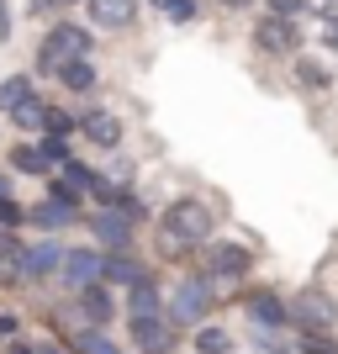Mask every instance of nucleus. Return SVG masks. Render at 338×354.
I'll return each instance as SVG.
<instances>
[{
  "label": "nucleus",
  "instance_id": "obj_1",
  "mask_svg": "<svg viewBox=\"0 0 338 354\" xmlns=\"http://www.w3.org/2000/svg\"><path fill=\"white\" fill-rule=\"evenodd\" d=\"M74 59H90V32L74 27V21H59V27L43 37V48H37V64H43L48 74H59L64 64H74Z\"/></svg>",
  "mask_w": 338,
  "mask_h": 354
},
{
  "label": "nucleus",
  "instance_id": "obj_2",
  "mask_svg": "<svg viewBox=\"0 0 338 354\" xmlns=\"http://www.w3.org/2000/svg\"><path fill=\"white\" fill-rule=\"evenodd\" d=\"M206 238H212V212L201 207V201H191V196H185V201H175V207L164 212V243H206Z\"/></svg>",
  "mask_w": 338,
  "mask_h": 354
},
{
  "label": "nucleus",
  "instance_id": "obj_3",
  "mask_svg": "<svg viewBox=\"0 0 338 354\" xmlns=\"http://www.w3.org/2000/svg\"><path fill=\"white\" fill-rule=\"evenodd\" d=\"M206 307H212V286H206V281H180L164 317H169V323H201Z\"/></svg>",
  "mask_w": 338,
  "mask_h": 354
},
{
  "label": "nucleus",
  "instance_id": "obj_4",
  "mask_svg": "<svg viewBox=\"0 0 338 354\" xmlns=\"http://www.w3.org/2000/svg\"><path fill=\"white\" fill-rule=\"evenodd\" d=\"M291 317L307 328V333H328V328L338 323V307H333V296H323V291H301L291 301Z\"/></svg>",
  "mask_w": 338,
  "mask_h": 354
},
{
  "label": "nucleus",
  "instance_id": "obj_5",
  "mask_svg": "<svg viewBox=\"0 0 338 354\" xmlns=\"http://www.w3.org/2000/svg\"><path fill=\"white\" fill-rule=\"evenodd\" d=\"M95 169H85V164L79 159H64L59 164V180H53V196H64V201H74V207H79V196L85 191H95Z\"/></svg>",
  "mask_w": 338,
  "mask_h": 354
},
{
  "label": "nucleus",
  "instance_id": "obj_6",
  "mask_svg": "<svg viewBox=\"0 0 338 354\" xmlns=\"http://www.w3.org/2000/svg\"><path fill=\"white\" fill-rule=\"evenodd\" d=\"M59 270H64V281H69L74 291H85V286L101 281V254H90V249H69V254L59 259Z\"/></svg>",
  "mask_w": 338,
  "mask_h": 354
},
{
  "label": "nucleus",
  "instance_id": "obj_7",
  "mask_svg": "<svg viewBox=\"0 0 338 354\" xmlns=\"http://www.w3.org/2000/svg\"><path fill=\"white\" fill-rule=\"evenodd\" d=\"M95 233H101V243H106V249H127V243H133V212L106 207L101 217H95Z\"/></svg>",
  "mask_w": 338,
  "mask_h": 354
},
{
  "label": "nucleus",
  "instance_id": "obj_8",
  "mask_svg": "<svg viewBox=\"0 0 338 354\" xmlns=\"http://www.w3.org/2000/svg\"><path fill=\"white\" fill-rule=\"evenodd\" d=\"M79 133H85L95 148H117V143H122V122L111 117V111H101V106H95V111H85V117H79Z\"/></svg>",
  "mask_w": 338,
  "mask_h": 354
},
{
  "label": "nucleus",
  "instance_id": "obj_9",
  "mask_svg": "<svg viewBox=\"0 0 338 354\" xmlns=\"http://www.w3.org/2000/svg\"><path fill=\"white\" fill-rule=\"evenodd\" d=\"M133 339L143 344L148 354H164V349H169V317H164V312H153V317H133Z\"/></svg>",
  "mask_w": 338,
  "mask_h": 354
},
{
  "label": "nucleus",
  "instance_id": "obj_10",
  "mask_svg": "<svg viewBox=\"0 0 338 354\" xmlns=\"http://www.w3.org/2000/svg\"><path fill=\"white\" fill-rule=\"evenodd\" d=\"M254 37H259V48H270V53H291V48H296V27L285 21V16L259 21V27H254Z\"/></svg>",
  "mask_w": 338,
  "mask_h": 354
},
{
  "label": "nucleus",
  "instance_id": "obj_11",
  "mask_svg": "<svg viewBox=\"0 0 338 354\" xmlns=\"http://www.w3.org/2000/svg\"><path fill=\"white\" fill-rule=\"evenodd\" d=\"M249 317H254L259 328H280L285 317H291V307H285L275 291H254V296H249Z\"/></svg>",
  "mask_w": 338,
  "mask_h": 354
},
{
  "label": "nucleus",
  "instance_id": "obj_12",
  "mask_svg": "<svg viewBox=\"0 0 338 354\" xmlns=\"http://www.w3.org/2000/svg\"><path fill=\"white\" fill-rule=\"evenodd\" d=\"M11 164L21 169V175H53L59 164H53V153H48L43 143H16L11 148Z\"/></svg>",
  "mask_w": 338,
  "mask_h": 354
},
{
  "label": "nucleus",
  "instance_id": "obj_13",
  "mask_svg": "<svg viewBox=\"0 0 338 354\" xmlns=\"http://www.w3.org/2000/svg\"><path fill=\"white\" fill-rule=\"evenodd\" d=\"M138 16V0H90V21L101 27H127Z\"/></svg>",
  "mask_w": 338,
  "mask_h": 354
},
{
  "label": "nucleus",
  "instance_id": "obj_14",
  "mask_svg": "<svg viewBox=\"0 0 338 354\" xmlns=\"http://www.w3.org/2000/svg\"><path fill=\"white\" fill-rule=\"evenodd\" d=\"M64 254L53 249V243H37V249H21V281H37V275H48V270H59Z\"/></svg>",
  "mask_w": 338,
  "mask_h": 354
},
{
  "label": "nucleus",
  "instance_id": "obj_15",
  "mask_svg": "<svg viewBox=\"0 0 338 354\" xmlns=\"http://www.w3.org/2000/svg\"><path fill=\"white\" fill-rule=\"evenodd\" d=\"M249 249H238V243H217L212 249V275H249Z\"/></svg>",
  "mask_w": 338,
  "mask_h": 354
},
{
  "label": "nucleus",
  "instance_id": "obj_16",
  "mask_svg": "<svg viewBox=\"0 0 338 354\" xmlns=\"http://www.w3.org/2000/svg\"><path fill=\"white\" fill-rule=\"evenodd\" d=\"M74 217H79V207H74V201H64V196H48L43 207L32 212V222H37V227H69Z\"/></svg>",
  "mask_w": 338,
  "mask_h": 354
},
{
  "label": "nucleus",
  "instance_id": "obj_17",
  "mask_svg": "<svg viewBox=\"0 0 338 354\" xmlns=\"http://www.w3.org/2000/svg\"><path fill=\"white\" fill-rule=\"evenodd\" d=\"M101 281H111V286H138V281H143V265H138V259H127V254H111V259H101Z\"/></svg>",
  "mask_w": 338,
  "mask_h": 354
},
{
  "label": "nucleus",
  "instance_id": "obj_18",
  "mask_svg": "<svg viewBox=\"0 0 338 354\" xmlns=\"http://www.w3.org/2000/svg\"><path fill=\"white\" fill-rule=\"evenodd\" d=\"M79 312H85L90 323H111V296L101 291V281H95V286H85V291H79Z\"/></svg>",
  "mask_w": 338,
  "mask_h": 354
},
{
  "label": "nucleus",
  "instance_id": "obj_19",
  "mask_svg": "<svg viewBox=\"0 0 338 354\" xmlns=\"http://www.w3.org/2000/svg\"><path fill=\"white\" fill-rule=\"evenodd\" d=\"M11 122L21 127V133H43V122H48V101H37V95H27V101L11 111Z\"/></svg>",
  "mask_w": 338,
  "mask_h": 354
},
{
  "label": "nucleus",
  "instance_id": "obj_20",
  "mask_svg": "<svg viewBox=\"0 0 338 354\" xmlns=\"http://www.w3.org/2000/svg\"><path fill=\"white\" fill-rule=\"evenodd\" d=\"M27 95H32V80H27V74H11V80H0V111H6V117H11L16 106L27 101Z\"/></svg>",
  "mask_w": 338,
  "mask_h": 354
},
{
  "label": "nucleus",
  "instance_id": "obj_21",
  "mask_svg": "<svg viewBox=\"0 0 338 354\" xmlns=\"http://www.w3.org/2000/svg\"><path fill=\"white\" fill-rule=\"evenodd\" d=\"M59 80L69 90H90V85H95V64H90V59H74V64H64V69H59Z\"/></svg>",
  "mask_w": 338,
  "mask_h": 354
},
{
  "label": "nucleus",
  "instance_id": "obj_22",
  "mask_svg": "<svg viewBox=\"0 0 338 354\" xmlns=\"http://www.w3.org/2000/svg\"><path fill=\"white\" fill-rule=\"evenodd\" d=\"M133 291V317H153L159 312V291H153V281H138V286H127Z\"/></svg>",
  "mask_w": 338,
  "mask_h": 354
},
{
  "label": "nucleus",
  "instance_id": "obj_23",
  "mask_svg": "<svg viewBox=\"0 0 338 354\" xmlns=\"http://www.w3.org/2000/svg\"><path fill=\"white\" fill-rule=\"evenodd\" d=\"M227 349H233V339H227L222 328H201V333H196V354H227Z\"/></svg>",
  "mask_w": 338,
  "mask_h": 354
},
{
  "label": "nucleus",
  "instance_id": "obj_24",
  "mask_svg": "<svg viewBox=\"0 0 338 354\" xmlns=\"http://www.w3.org/2000/svg\"><path fill=\"white\" fill-rule=\"evenodd\" d=\"M74 344H79V354H122L117 344L106 339V333H95V328H90V333L79 328V339H74Z\"/></svg>",
  "mask_w": 338,
  "mask_h": 354
},
{
  "label": "nucleus",
  "instance_id": "obj_25",
  "mask_svg": "<svg viewBox=\"0 0 338 354\" xmlns=\"http://www.w3.org/2000/svg\"><path fill=\"white\" fill-rule=\"evenodd\" d=\"M169 21H196V0H153Z\"/></svg>",
  "mask_w": 338,
  "mask_h": 354
},
{
  "label": "nucleus",
  "instance_id": "obj_26",
  "mask_svg": "<svg viewBox=\"0 0 338 354\" xmlns=\"http://www.w3.org/2000/svg\"><path fill=\"white\" fill-rule=\"evenodd\" d=\"M43 127H48L53 138H64V133L74 127V117H64V111H53V106H48V122H43Z\"/></svg>",
  "mask_w": 338,
  "mask_h": 354
},
{
  "label": "nucleus",
  "instance_id": "obj_27",
  "mask_svg": "<svg viewBox=\"0 0 338 354\" xmlns=\"http://www.w3.org/2000/svg\"><path fill=\"white\" fill-rule=\"evenodd\" d=\"M301 354H338V344H333V339H323V333H312V339L301 344Z\"/></svg>",
  "mask_w": 338,
  "mask_h": 354
},
{
  "label": "nucleus",
  "instance_id": "obj_28",
  "mask_svg": "<svg viewBox=\"0 0 338 354\" xmlns=\"http://www.w3.org/2000/svg\"><path fill=\"white\" fill-rule=\"evenodd\" d=\"M21 222V207H16L11 196H0V227H16Z\"/></svg>",
  "mask_w": 338,
  "mask_h": 354
},
{
  "label": "nucleus",
  "instance_id": "obj_29",
  "mask_svg": "<svg viewBox=\"0 0 338 354\" xmlns=\"http://www.w3.org/2000/svg\"><path fill=\"white\" fill-rule=\"evenodd\" d=\"M307 0H270V16H296Z\"/></svg>",
  "mask_w": 338,
  "mask_h": 354
},
{
  "label": "nucleus",
  "instance_id": "obj_30",
  "mask_svg": "<svg viewBox=\"0 0 338 354\" xmlns=\"http://www.w3.org/2000/svg\"><path fill=\"white\" fill-rule=\"evenodd\" d=\"M11 37V0H0V43Z\"/></svg>",
  "mask_w": 338,
  "mask_h": 354
},
{
  "label": "nucleus",
  "instance_id": "obj_31",
  "mask_svg": "<svg viewBox=\"0 0 338 354\" xmlns=\"http://www.w3.org/2000/svg\"><path fill=\"white\" fill-rule=\"evenodd\" d=\"M59 6H64V0H32V11H37V16H43V11H59Z\"/></svg>",
  "mask_w": 338,
  "mask_h": 354
},
{
  "label": "nucleus",
  "instance_id": "obj_32",
  "mask_svg": "<svg viewBox=\"0 0 338 354\" xmlns=\"http://www.w3.org/2000/svg\"><path fill=\"white\" fill-rule=\"evenodd\" d=\"M0 196H11V180H6V175H0Z\"/></svg>",
  "mask_w": 338,
  "mask_h": 354
},
{
  "label": "nucleus",
  "instance_id": "obj_33",
  "mask_svg": "<svg viewBox=\"0 0 338 354\" xmlns=\"http://www.w3.org/2000/svg\"><path fill=\"white\" fill-rule=\"evenodd\" d=\"M222 6H254V0H222Z\"/></svg>",
  "mask_w": 338,
  "mask_h": 354
},
{
  "label": "nucleus",
  "instance_id": "obj_34",
  "mask_svg": "<svg viewBox=\"0 0 338 354\" xmlns=\"http://www.w3.org/2000/svg\"><path fill=\"white\" fill-rule=\"evenodd\" d=\"M43 354H59V349H43Z\"/></svg>",
  "mask_w": 338,
  "mask_h": 354
}]
</instances>
